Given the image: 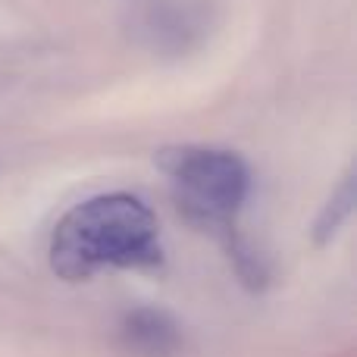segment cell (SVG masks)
<instances>
[{"label":"cell","mask_w":357,"mask_h":357,"mask_svg":"<svg viewBox=\"0 0 357 357\" xmlns=\"http://www.w3.org/2000/svg\"><path fill=\"white\" fill-rule=\"evenodd\" d=\"M47 266L60 282H91L113 270H160L163 241L154 207L135 191H100L54 222Z\"/></svg>","instance_id":"1"},{"label":"cell","mask_w":357,"mask_h":357,"mask_svg":"<svg viewBox=\"0 0 357 357\" xmlns=\"http://www.w3.org/2000/svg\"><path fill=\"white\" fill-rule=\"evenodd\" d=\"M154 163L169 182L176 210L195 229L210 232L226 251L241 238L238 213L251 197V167L238 151L213 144H167Z\"/></svg>","instance_id":"2"},{"label":"cell","mask_w":357,"mask_h":357,"mask_svg":"<svg viewBox=\"0 0 357 357\" xmlns=\"http://www.w3.org/2000/svg\"><path fill=\"white\" fill-rule=\"evenodd\" d=\"M119 345L135 357H176L182 326L160 307H135L119 320Z\"/></svg>","instance_id":"3"},{"label":"cell","mask_w":357,"mask_h":357,"mask_svg":"<svg viewBox=\"0 0 357 357\" xmlns=\"http://www.w3.org/2000/svg\"><path fill=\"white\" fill-rule=\"evenodd\" d=\"M354 204H357V195H354V169H345V176L339 178L329 197L323 201L320 213L314 216V226H310V235H314V245L317 248H326L333 245L335 238L342 235V229L348 226V220L354 216Z\"/></svg>","instance_id":"4"}]
</instances>
